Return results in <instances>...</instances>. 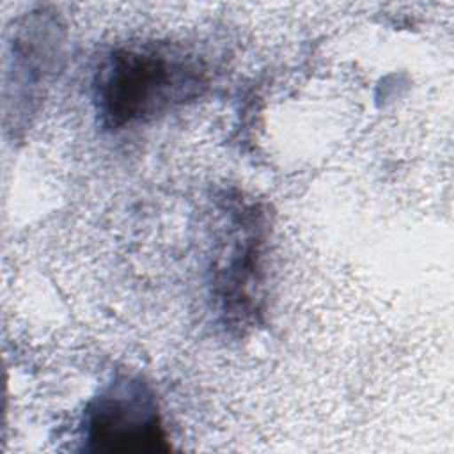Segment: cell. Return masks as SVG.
<instances>
[{
    "label": "cell",
    "instance_id": "6da1fadb",
    "mask_svg": "<svg viewBox=\"0 0 454 454\" xmlns=\"http://www.w3.org/2000/svg\"><path fill=\"white\" fill-rule=\"evenodd\" d=\"M207 71L197 55L170 43L114 48L94 76V105L106 129L153 121L199 99Z\"/></svg>",
    "mask_w": 454,
    "mask_h": 454
},
{
    "label": "cell",
    "instance_id": "3957f363",
    "mask_svg": "<svg viewBox=\"0 0 454 454\" xmlns=\"http://www.w3.org/2000/svg\"><path fill=\"white\" fill-rule=\"evenodd\" d=\"M229 245L215 270L211 286L220 303V312L229 326H245L259 314L262 259H264V216L254 204H243L231 215Z\"/></svg>",
    "mask_w": 454,
    "mask_h": 454
},
{
    "label": "cell",
    "instance_id": "7a4b0ae2",
    "mask_svg": "<svg viewBox=\"0 0 454 454\" xmlns=\"http://www.w3.org/2000/svg\"><path fill=\"white\" fill-rule=\"evenodd\" d=\"M83 438L90 450L142 452L167 449L158 401L138 376H117L85 410Z\"/></svg>",
    "mask_w": 454,
    "mask_h": 454
}]
</instances>
